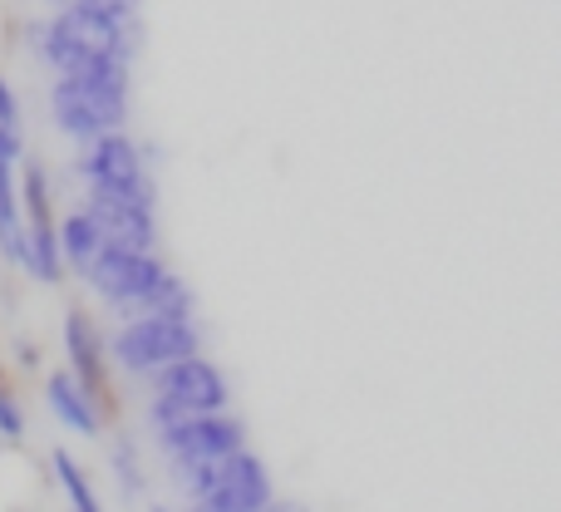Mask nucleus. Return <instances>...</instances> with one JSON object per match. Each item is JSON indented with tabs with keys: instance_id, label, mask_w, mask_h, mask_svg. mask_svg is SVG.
I'll return each mask as SVG.
<instances>
[{
	"instance_id": "nucleus-1",
	"label": "nucleus",
	"mask_w": 561,
	"mask_h": 512,
	"mask_svg": "<svg viewBox=\"0 0 561 512\" xmlns=\"http://www.w3.org/2000/svg\"><path fill=\"white\" fill-rule=\"evenodd\" d=\"M128 65L134 59L108 55V49H89L69 75L49 79L45 114L59 138L69 144H89V138L108 134V128L128 124Z\"/></svg>"
},
{
	"instance_id": "nucleus-2",
	"label": "nucleus",
	"mask_w": 561,
	"mask_h": 512,
	"mask_svg": "<svg viewBox=\"0 0 561 512\" xmlns=\"http://www.w3.org/2000/svg\"><path fill=\"white\" fill-rule=\"evenodd\" d=\"M173 483L187 503H213L222 512H266L276 498L272 468H266L252 448H237V454L213 458V464L178 468Z\"/></svg>"
},
{
	"instance_id": "nucleus-3",
	"label": "nucleus",
	"mask_w": 561,
	"mask_h": 512,
	"mask_svg": "<svg viewBox=\"0 0 561 512\" xmlns=\"http://www.w3.org/2000/svg\"><path fill=\"white\" fill-rule=\"evenodd\" d=\"M104 345H108V365L144 379L148 369L173 365V360H183V355H197V350H203V330H197V320L138 310V316L118 320V330L104 335Z\"/></svg>"
},
{
	"instance_id": "nucleus-4",
	"label": "nucleus",
	"mask_w": 561,
	"mask_h": 512,
	"mask_svg": "<svg viewBox=\"0 0 561 512\" xmlns=\"http://www.w3.org/2000/svg\"><path fill=\"white\" fill-rule=\"evenodd\" d=\"M79 276L89 281V291H94L114 316H138V310L158 296V286L173 276V266H168L158 252H138V247L104 242Z\"/></svg>"
},
{
	"instance_id": "nucleus-5",
	"label": "nucleus",
	"mask_w": 561,
	"mask_h": 512,
	"mask_svg": "<svg viewBox=\"0 0 561 512\" xmlns=\"http://www.w3.org/2000/svg\"><path fill=\"white\" fill-rule=\"evenodd\" d=\"M75 173L84 183V193H134V197H153L158 203L153 153L138 138H128V128H108V134L79 144Z\"/></svg>"
},
{
	"instance_id": "nucleus-6",
	"label": "nucleus",
	"mask_w": 561,
	"mask_h": 512,
	"mask_svg": "<svg viewBox=\"0 0 561 512\" xmlns=\"http://www.w3.org/2000/svg\"><path fill=\"white\" fill-rule=\"evenodd\" d=\"M153 444L163 454L168 474L193 464H213V458H227L237 448H247V424L227 409H207V414H183L178 424L153 429Z\"/></svg>"
},
{
	"instance_id": "nucleus-7",
	"label": "nucleus",
	"mask_w": 561,
	"mask_h": 512,
	"mask_svg": "<svg viewBox=\"0 0 561 512\" xmlns=\"http://www.w3.org/2000/svg\"><path fill=\"white\" fill-rule=\"evenodd\" d=\"M138 385L148 389L153 399H173L183 414H207V409H232V385H227L222 365L207 360L203 350L197 355H183L173 365L148 369Z\"/></svg>"
},
{
	"instance_id": "nucleus-8",
	"label": "nucleus",
	"mask_w": 561,
	"mask_h": 512,
	"mask_svg": "<svg viewBox=\"0 0 561 512\" xmlns=\"http://www.w3.org/2000/svg\"><path fill=\"white\" fill-rule=\"evenodd\" d=\"M84 207L94 213L104 242L158 252V203L134 193H84Z\"/></svg>"
},
{
	"instance_id": "nucleus-9",
	"label": "nucleus",
	"mask_w": 561,
	"mask_h": 512,
	"mask_svg": "<svg viewBox=\"0 0 561 512\" xmlns=\"http://www.w3.org/2000/svg\"><path fill=\"white\" fill-rule=\"evenodd\" d=\"M59 340H65V369L108 409V399H114L108 395V345L99 335V326L89 320V310H65V335Z\"/></svg>"
},
{
	"instance_id": "nucleus-10",
	"label": "nucleus",
	"mask_w": 561,
	"mask_h": 512,
	"mask_svg": "<svg viewBox=\"0 0 561 512\" xmlns=\"http://www.w3.org/2000/svg\"><path fill=\"white\" fill-rule=\"evenodd\" d=\"M45 405H49V414L69 429V434L89 439V444L104 439V405H99V399L89 395L69 369H49L45 375Z\"/></svg>"
},
{
	"instance_id": "nucleus-11",
	"label": "nucleus",
	"mask_w": 561,
	"mask_h": 512,
	"mask_svg": "<svg viewBox=\"0 0 561 512\" xmlns=\"http://www.w3.org/2000/svg\"><path fill=\"white\" fill-rule=\"evenodd\" d=\"M55 247H59V261H65V271H84L94 252L104 247V232H99L94 213H89L84 203L75 207V213L55 217Z\"/></svg>"
},
{
	"instance_id": "nucleus-12",
	"label": "nucleus",
	"mask_w": 561,
	"mask_h": 512,
	"mask_svg": "<svg viewBox=\"0 0 561 512\" xmlns=\"http://www.w3.org/2000/svg\"><path fill=\"white\" fill-rule=\"evenodd\" d=\"M49 474H55V483H59V493H65L69 512H104L94 483H89V474L79 468V458L69 454V448H49Z\"/></svg>"
},
{
	"instance_id": "nucleus-13",
	"label": "nucleus",
	"mask_w": 561,
	"mask_h": 512,
	"mask_svg": "<svg viewBox=\"0 0 561 512\" xmlns=\"http://www.w3.org/2000/svg\"><path fill=\"white\" fill-rule=\"evenodd\" d=\"M108 468H114L118 488H124V503H134V498H144V493H148V474H144V464H138V448L128 444V439H114Z\"/></svg>"
},
{
	"instance_id": "nucleus-14",
	"label": "nucleus",
	"mask_w": 561,
	"mask_h": 512,
	"mask_svg": "<svg viewBox=\"0 0 561 512\" xmlns=\"http://www.w3.org/2000/svg\"><path fill=\"white\" fill-rule=\"evenodd\" d=\"M0 138L25 153V109H20V94L5 75H0Z\"/></svg>"
},
{
	"instance_id": "nucleus-15",
	"label": "nucleus",
	"mask_w": 561,
	"mask_h": 512,
	"mask_svg": "<svg viewBox=\"0 0 561 512\" xmlns=\"http://www.w3.org/2000/svg\"><path fill=\"white\" fill-rule=\"evenodd\" d=\"M0 439H10V444L25 439V409H20V399L10 389H0Z\"/></svg>"
},
{
	"instance_id": "nucleus-16",
	"label": "nucleus",
	"mask_w": 561,
	"mask_h": 512,
	"mask_svg": "<svg viewBox=\"0 0 561 512\" xmlns=\"http://www.w3.org/2000/svg\"><path fill=\"white\" fill-rule=\"evenodd\" d=\"M10 355H15V365H20V369H30V375L39 369V350L30 345V340H10Z\"/></svg>"
},
{
	"instance_id": "nucleus-17",
	"label": "nucleus",
	"mask_w": 561,
	"mask_h": 512,
	"mask_svg": "<svg viewBox=\"0 0 561 512\" xmlns=\"http://www.w3.org/2000/svg\"><path fill=\"white\" fill-rule=\"evenodd\" d=\"M45 5H49V10H59V5H69V0H45Z\"/></svg>"
}]
</instances>
